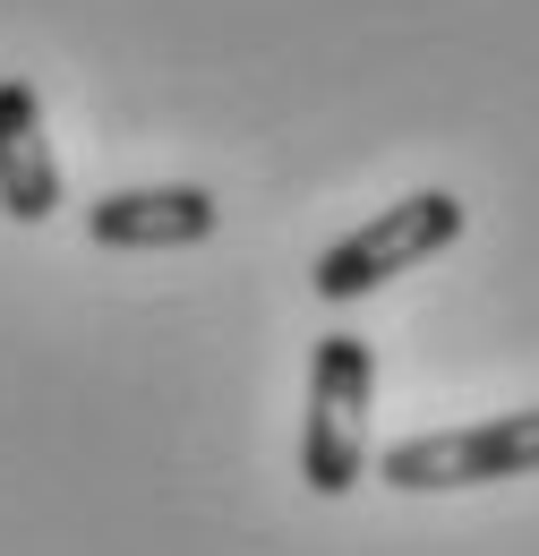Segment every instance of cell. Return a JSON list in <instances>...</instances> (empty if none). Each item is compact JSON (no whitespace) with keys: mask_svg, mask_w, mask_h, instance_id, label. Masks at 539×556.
<instances>
[{"mask_svg":"<svg viewBox=\"0 0 539 556\" xmlns=\"http://www.w3.org/2000/svg\"><path fill=\"white\" fill-rule=\"evenodd\" d=\"M368 412H377V351L368 334H317L309 412H300V480L317 496H351L368 480Z\"/></svg>","mask_w":539,"mask_h":556,"instance_id":"obj_1","label":"cell"},{"mask_svg":"<svg viewBox=\"0 0 539 556\" xmlns=\"http://www.w3.org/2000/svg\"><path fill=\"white\" fill-rule=\"evenodd\" d=\"M454 240H463V198H454V189H411V198H394V206H377L360 231H342L335 249L309 266V291H317L326 308H351V300L386 291L394 275L446 257Z\"/></svg>","mask_w":539,"mask_h":556,"instance_id":"obj_2","label":"cell"},{"mask_svg":"<svg viewBox=\"0 0 539 556\" xmlns=\"http://www.w3.org/2000/svg\"><path fill=\"white\" fill-rule=\"evenodd\" d=\"M377 480L403 496H454V488H497V480H539V403L472 419V428H428L377 454Z\"/></svg>","mask_w":539,"mask_h":556,"instance_id":"obj_3","label":"cell"},{"mask_svg":"<svg viewBox=\"0 0 539 556\" xmlns=\"http://www.w3.org/2000/svg\"><path fill=\"white\" fill-rule=\"evenodd\" d=\"M223 231V206L198 180H163V189H112L86 206V240L95 249H129V257H154V249H198Z\"/></svg>","mask_w":539,"mask_h":556,"instance_id":"obj_4","label":"cell"},{"mask_svg":"<svg viewBox=\"0 0 539 556\" xmlns=\"http://www.w3.org/2000/svg\"><path fill=\"white\" fill-rule=\"evenodd\" d=\"M0 214L9 223L61 214V154L43 138V94L26 77H0Z\"/></svg>","mask_w":539,"mask_h":556,"instance_id":"obj_5","label":"cell"}]
</instances>
